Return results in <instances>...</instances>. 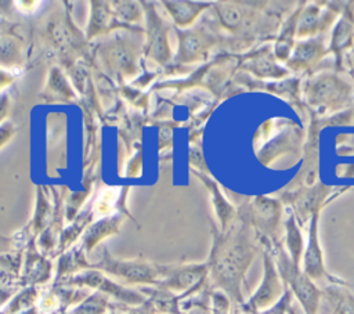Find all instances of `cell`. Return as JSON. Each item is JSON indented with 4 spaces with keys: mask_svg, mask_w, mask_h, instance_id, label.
<instances>
[{
    "mask_svg": "<svg viewBox=\"0 0 354 314\" xmlns=\"http://www.w3.org/2000/svg\"><path fill=\"white\" fill-rule=\"evenodd\" d=\"M213 243L207 259V278L214 290H221L234 304L242 306V282L259 248L260 238L250 223L238 214L227 231L212 225Z\"/></svg>",
    "mask_w": 354,
    "mask_h": 314,
    "instance_id": "1",
    "label": "cell"
},
{
    "mask_svg": "<svg viewBox=\"0 0 354 314\" xmlns=\"http://www.w3.org/2000/svg\"><path fill=\"white\" fill-rule=\"evenodd\" d=\"M93 267L127 285H158L163 271L162 264L145 259H116L106 249L101 260L93 264Z\"/></svg>",
    "mask_w": 354,
    "mask_h": 314,
    "instance_id": "2",
    "label": "cell"
},
{
    "mask_svg": "<svg viewBox=\"0 0 354 314\" xmlns=\"http://www.w3.org/2000/svg\"><path fill=\"white\" fill-rule=\"evenodd\" d=\"M238 214L243 216L257 232L261 245L271 248L279 245V224H281V205L272 198L259 195L248 205L242 206Z\"/></svg>",
    "mask_w": 354,
    "mask_h": 314,
    "instance_id": "3",
    "label": "cell"
},
{
    "mask_svg": "<svg viewBox=\"0 0 354 314\" xmlns=\"http://www.w3.org/2000/svg\"><path fill=\"white\" fill-rule=\"evenodd\" d=\"M275 263L286 288H289L296 296L304 314H317L321 297L318 288L313 284V279L300 270V267L293 264L288 252H285L281 245H277Z\"/></svg>",
    "mask_w": 354,
    "mask_h": 314,
    "instance_id": "4",
    "label": "cell"
},
{
    "mask_svg": "<svg viewBox=\"0 0 354 314\" xmlns=\"http://www.w3.org/2000/svg\"><path fill=\"white\" fill-rule=\"evenodd\" d=\"M286 286L278 271L275 259L272 257L271 248L264 246L263 253V278L254 293L241 306L243 313L254 314L268 308L277 303L285 293Z\"/></svg>",
    "mask_w": 354,
    "mask_h": 314,
    "instance_id": "5",
    "label": "cell"
},
{
    "mask_svg": "<svg viewBox=\"0 0 354 314\" xmlns=\"http://www.w3.org/2000/svg\"><path fill=\"white\" fill-rule=\"evenodd\" d=\"M65 285H73V286H86L91 288L97 292H101L109 297H113L122 303L131 304V306H141L145 303L144 295L140 292L131 290L122 284H118L108 278L105 273L100 270H84L80 273H76L71 275L66 281Z\"/></svg>",
    "mask_w": 354,
    "mask_h": 314,
    "instance_id": "6",
    "label": "cell"
},
{
    "mask_svg": "<svg viewBox=\"0 0 354 314\" xmlns=\"http://www.w3.org/2000/svg\"><path fill=\"white\" fill-rule=\"evenodd\" d=\"M207 278V263L163 266L159 289L187 296L195 292Z\"/></svg>",
    "mask_w": 354,
    "mask_h": 314,
    "instance_id": "7",
    "label": "cell"
},
{
    "mask_svg": "<svg viewBox=\"0 0 354 314\" xmlns=\"http://www.w3.org/2000/svg\"><path fill=\"white\" fill-rule=\"evenodd\" d=\"M148 47L147 55L156 59L159 64H166L170 58V48L167 43V25L158 17V14L148 8Z\"/></svg>",
    "mask_w": 354,
    "mask_h": 314,
    "instance_id": "8",
    "label": "cell"
},
{
    "mask_svg": "<svg viewBox=\"0 0 354 314\" xmlns=\"http://www.w3.org/2000/svg\"><path fill=\"white\" fill-rule=\"evenodd\" d=\"M303 271L311 279H321L326 277V271L324 267L322 250L318 241V213L311 217L310 231H308V242L303 255Z\"/></svg>",
    "mask_w": 354,
    "mask_h": 314,
    "instance_id": "9",
    "label": "cell"
},
{
    "mask_svg": "<svg viewBox=\"0 0 354 314\" xmlns=\"http://www.w3.org/2000/svg\"><path fill=\"white\" fill-rule=\"evenodd\" d=\"M180 35V48H178V61L181 62H194L205 58L209 47L213 40L210 33L205 29L201 30H178Z\"/></svg>",
    "mask_w": 354,
    "mask_h": 314,
    "instance_id": "10",
    "label": "cell"
},
{
    "mask_svg": "<svg viewBox=\"0 0 354 314\" xmlns=\"http://www.w3.org/2000/svg\"><path fill=\"white\" fill-rule=\"evenodd\" d=\"M122 221V216L120 214H115V216H109V217H104L101 220H98L97 223L91 224L84 234L83 238V249L90 253L102 239H105L109 235H113L119 231V225Z\"/></svg>",
    "mask_w": 354,
    "mask_h": 314,
    "instance_id": "11",
    "label": "cell"
},
{
    "mask_svg": "<svg viewBox=\"0 0 354 314\" xmlns=\"http://www.w3.org/2000/svg\"><path fill=\"white\" fill-rule=\"evenodd\" d=\"M216 7L220 22L224 28L230 30H238L239 28L245 26L248 28L252 22L253 15L248 12V10H242L241 7H236L235 3H220Z\"/></svg>",
    "mask_w": 354,
    "mask_h": 314,
    "instance_id": "12",
    "label": "cell"
},
{
    "mask_svg": "<svg viewBox=\"0 0 354 314\" xmlns=\"http://www.w3.org/2000/svg\"><path fill=\"white\" fill-rule=\"evenodd\" d=\"M195 174H196L198 177H201V178L206 183V185L209 187V190L212 191V194H213L214 210H216V214H217V217H218V220H220V231H223V232L227 231V230L234 224V221L236 220L238 213H236L235 209L221 196V194H220V191H218V188H217V185H216L214 181L206 178L205 176H202V174H199V173H195Z\"/></svg>",
    "mask_w": 354,
    "mask_h": 314,
    "instance_id": "13",
    "label": "cell"
},
{
    "mask_svg": "<svg viewBox=\"0 0 354 314\" xmlns=\"http://www.w3.org/2000/svg\"><path fill=\"white\" fill-rule=\"evenodd\" d=\"M285 245L293 264L300 267V261L303 260L304 255V242L293 214H290L285 223Z\"/></svg>",
    "mask_w": 354,
    "mask_h": 314,
    "instance_id": "14",
    "label": "cell"
},
{
    "mask_svg": "<svg viewBox=\"0 0 354 314\" xmlns=\"http://www.w3.org/2000/svg\"><path fill=\"white\" fill-rule=\"evenodd\" d=\"M163 4L171 14L176 24H178L181 26L191 24L195 19V17L203 8H206L205 7L206 4H198V3H191V1H165Z\"/></svg>",
    "mask_w": 354,
    "mask_h": 314,
    "instance_id": "15",
    "label": "cell"
},
{
    "mask_svg": "<svg viewBox=\"0 0 354 314\" xmlns=\"http://www.w3.org/2000/svg\"><path fill=\"white\" fill-rule=\"evenodd\" d=\"M109 308V296L101 292H93L80 300L69 314H106Z\"/></svg>",
    "mask_w": 354,
    "mask_h": 314,
    "instance_id": "16",
    "label": "cell"
},
{
    "mask_svg": "<svg viewBox=\"0 0 354 314\" xmlns=\"http://www.w3.org/2000/svg\"><path fill=\"white\" fill-rule=\"evenodd\" d=\"M37 300V290L35 286L25 288L18 292L7 306L3 307V314H21L33 308Z\"/></svg>",
    "mask_w": 354,
    "mask_h": 314,
    "instance_id": "17",
    "label": "cell"
},
{
    "mask_svg": "<svg viewBox=\"0 0 354 314\" xmlns=\"http://www.w3.org/2000/svg\"><path fill=\"white\" fill-rule=\"evenodd\" d=\"M91 22L88 25V35L93 36L101 32L109 22V8L104 3H93Z\"/></svg>",
    "mask_w": 354,
    "mask_h": 314,
    "instance_id": "18",
    "label": "cell"
},
{
    "mask_svg": "<svg viewBox=\"0 0 354 314\" xmlns=\"http://www.w3.org/2000/svg\"><path fill=\"white\" fill-rule=\"evenodd\" d=\"M232 300L221 290H213L210 293V311L212 314H235L232 310Z\"/></svg>",
    "mask_w": 354,
    "mask_h": 314,
    "instance_id": "19",
    "label": "cell"
},
{
    "mask_svg": "<svg viewBox=\"0 0 354 314\" xmlns=\"http://www.w3.org/2000/svg\"><path fill=\"white\" fill-rule=\"evenodd\" d=\"M292 297L293 293L289 288H286L285 293L282 295V297L274 303L272 306H270L268 308H264L261 311H257L254 314H288L290 310V303H292Z\"/></svg>",
    "mask_w": 354,
    "mask_h": 314,
    "instance_id": "20",
    "label": "cell"
},
{
    "mask_svg": "<svg viewBox=\"0 0 354 314\" xmlns=\"http://www.w3.org/2000/svg\"><path fill=\"white\" fill-rule=\"evenodd\" d=\"M185 314H212V311H210V296H209V299H205L203 302H198V303L191 304Z\"/></svg>",
    "mask_w": 354,
    "mask_h": 314,
    "instance_id": "21",
    "label": "cell"
},
{
    "mask_svg": "<svg viewBox=\"0 0 354 314\" xmlns=\"http://www.w3.org/2000/svg\"><path fill=\"white\" fill-rule=\"evenodd\" d=\"M336 311L337 314H354V303L340 299L339 303H336Z\"/></svg>",
    "mask_w": 354,
    "mask_h": 314,
    "instance_id": "22",
    "label": "cell"
}]
</instances>
